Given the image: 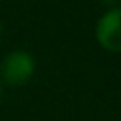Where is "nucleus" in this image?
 Listing matches in <instances>:
<instances>
[{
    "instance_id": "nucleus-2",
    "label": "nucleus",
    "mask_w": 121,
    "mask_h": 121,
    "mask_svg": "<svg viewBox=\"0 0 121 121\" xmlns=\"http://www.w3.org/2000/svg\"><path fill=\"white\" fill-rule=\"evenodd\" d=\"M98 45L110 53H121V6L106 9L95 26Z\"/></svg>"
},
{
    "instance_id": "nucleus-5",
    "label": "nucleus",
    "mask_w": 121,
    "mask_h": 121,
    "mask_svg": "<svg viewBox=\"0 0 121 121\" xmlns=\"http://www.w3.org/2000/svg\"><path fill=\"white\" fill-rule=\"evenodd\" d=\"M0 98H2V89H0Z\"/></svg>"
},
{
    "instance_id": "nucleus-1",
    "label": "nucleus",
    "mask_w": 121,
    "mask_h": 121,
    "mask_svg": "<svg viewBox=\"0 0 121 121\" xmlns=\"http://www.w3.org/2000/svg\"><path fill=\"white\" fill-rule=\"evenodd\" d=\"M34 70H36V60H34L32 53H28L25 49L9 51L0 62V78L9 87L26 85L32 79Z\"/></svg>"
},
{
    "instance_id": "nucleus-4",
    "label": "nucleus",
    "mask_w": 121,
    "mask_h": 121,
    "mask_svg": "<svg viewBox=\"0 0 121 121\" xmlns=\"http://www.w3.org/2000/svg\"><path fill=\"white\" fill-rule=\"evenodd\" d=\"M2 28H4V26H2V21H0V38H2Z\"/></svg>"
},
{
    "instance_id": "nucleus-3",
    "label": "nucleus",
    "mask_w": 121,
    "mask_h": 121,
    "mask_svg": "<svg viewBox=\"0 0 121 121\" xmlns=\"http://www.w3.org/2000/svg\"><path fill=\"white\" fill-rule=\"evenodd\" d=\"M98 4H102L104 8L110 9V8H115L117 6V0H98Z\"/></svg>"
},
{
    "instance_id": "nucleus-6",
    "label": "nucleus",
    "mask_w": 121,
    "mask_h": 121,
    "mask_svg": "<svg viewBox=\"0 0 121 121\" xmlns=\"http://www.w3.org/2000/svg\"><path fill=\"white\" fill-rule=\"evenodd\" d=\"M0 2H4V0H0Z\"/></svg>"
}]
</instances>
